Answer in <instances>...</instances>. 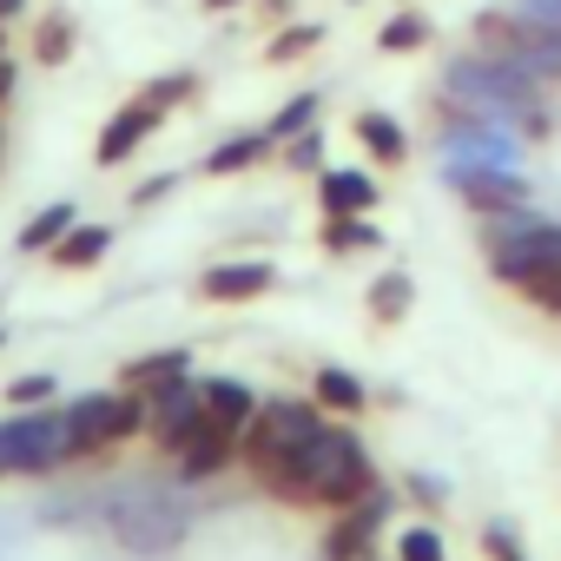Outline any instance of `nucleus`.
I'll use <instances>...</instances> for the list:
<instances>
[{"label": "nucleus", "mask_w": 561, "mask_h": 561, "mask_svg": "<svg viewBox=\"0 0 561 561\" xmlns=\"http://www.w3.org/2000/svg\"><path fill=\"white\" fill-rule=\"evenodd\" d=\"M73 225H80V205H67V198H60V205L34 211V218L21 225V251H54V244H60Z\"/></svg>", "instance_id": "nucleus-21"}, {"label": "nucleus", "mask_w": 561, "mask_h": 561, "mask_svg": "<svg viewBox=\"0 0 561 561\" xmlns=\"http://www.w3.org/2000/svg\"><path fill=\"white\" fill-rule=\"evenodd\" d=\"M271 489L285 495V502H318V508H351L377 489V469H370V449L344 430V423H324L318 436H305L285 469L271 476Z\"/></svg>", "instance_id": "nucleus-1"}, {"label": "nucleus", "mask_w": 561, "mask_h": 561, "mask_svg": "<svg viewBox=\"0 0 561 561\" xmlns=\"http://www.w3.org/2000/svg\"><path fill=\"white\" fill-rule=\"evenodd\" d=\"M179 185V172H159V179H146V185H133V205H159L165 192Z\"/></svg>", "instance_id": "nucleus-33"}, {"label": "nucleus", "mask_w": 561, "mask_h": 561, "mask_svg": "<svg viewBox=\"0 0 561 561\" xmlns=\"http://www.w3.org/2000/svg\"><path fill=\"white\" fill-rule=\"evenodd\" d=\"M318 238H324L331 257H351V251H377V244H383V231H377L370 218H324Z\"/></svg>", "instance_id": "nucleus-24"}, {"label": "nucleus", "mask_w": 561, "mask_h": 561, "mask_svg": "<svg viewBox=\"0 0 561 561\" xmlns=\"http://www.w3.org/2000/svg\"><path fill=\"white\" fill-rule=\"evenodd\" d=\"M351 133H357V146H364L377 165H403V159H410V139H403V126H397L390 113H357Z\"/></svg>", "instance_id": "nucleus-15"}, {"label": "nucleus", "mask_w": 561, "mask_h": 561, "mask_svg": "<svg viewBox=\"0 0 561 561\" xmlns=\"http://www.w3.org/2000/svg\"><path fill=\"white\" fill-rule=\"evenodd\" d=\"M449 185H456V192H462L482 218L528 205V185H522L515 172H502V165H456V172H449Z\"/></svg>", "instance_id": "nucleus-10"}, {"label": "nucleus", "mask_w": 561, "mask_h": 561, "mask_svg": "<svg viewBox=\"0 0 561 561\" xmlns=\"http://www.w3.org/2000/svg\"><path fill=\"white\" fill-rule=\"evenodd\" d=\"M515 291H522L528 305H541V311H554V318H561V264H548V271H535V277H528V285H515Z\"/></svg>", "instance_id": "nucleus-30"}, {"label": "nucleus", "mask_w": 561, "mask_h": 561, "mask_svg": "<svg viewBox=\"0 0 561 561\" xmlns=\"http://www.w3.org/2000/svg\"><path fill=\"white\" fill-rule=\"evenodd\" d=\"M27 14V0H0V27H8V21H21Z\"/></svg>", "instance_id": "nucleus-35"}, {"label": "nucleus", "mask_w": 561, "mask_h": 561, "mask_svg": "<svg viewBox=\"0 0 561 561\" xmlns=\"http://www.w3.org/2000/svg\"><path fill=\"white\" fill-rule=\"evenodd\" d=\"M476 47L489 60H508L535 80H554L561 73V27L535 21V14H482L476 21Z\"/></svg>", "instance_id": "nucleus-4"}, {"label": "nucleus", "mask_w": 561, "mask_h": 561, "mask_svg": "<svg viewBox=\"0 0 561 561\" xmlns=\"http://www.w3.org/2000/svg\"><path fill=\"white\" fill-rule=\"evenodd\" d=\"M271 152H277V139H271V133H231L225 146H211V152H205V172H211V179H231V172H251V165H257V159H271Z\"/></svg>", "instance_id": "nucleus-16"}, {"label": "nucleus", "mask_w": 561, "mask_h": 561, "mask_svg": "<svg viewBox=\"0 0 561 561\" xmlns=\"http://www.w3.org/2000/svg\"><path fill=\"white\" fill-rule=\"evenodd\" d=\"M8 403H14V410H41V403H54V377H41V370H34V377H14V383H8Z\"/></svg>", "instance_id": "nucleus-31"}, {"label": "nucleus", "mask_w": 561, "mask_h": 561, "mask_svg": "<svg viewBox=\"0 0 561 561\" xmlns=\"http://www.w3.org/2000/svg\"><path fill=\"white\" fill-rule=\"evenodd\" d=\"M377 198H383L377 179L357 172V165H324V172H318V205H324V218H370Z\"/></svg>", "instance_id": "nucleus-12"}, {"label": "nucleus", "mask_w": 561, "mask_h": 561, "mask_svg": "<svg viewBox=\"0 0 561 561\" xmlns=\"http://www.w3.org/2000/svg\"><path fill=\"white\" fill-rule=\"evenodd\" d=\"M285 165L291 172H324V126H305L285 139Z\"/></svg>", "instance_id": "nucleus-28"}, {"label": "nucleus", "mask_w": 561, "mask_h": 561, "mask_svg": "<svg viewBox=\"0 0 561 561\" xmlns=\"http://www.w3.org/2000/svg\"><path fill=\"white\" fill-rule=\"evenodd\" d=\"M231 449H238V436H231V430H218V423L205 416V423L185 436V449H179V469H185L192 482H198V476H218V469L231 462Z\"/></svg>", "instance_id": "nucleus-14"}, {"label": "nucleus", "mask_w": 561, "mask_h": 561, "mask_svg": "<svg viewBox=\"0 0 561 561\" xmlns=\"http://www.w3.org/2000/svg\"><path fill=\"white\" fill-rule=\"evenodd\" d=\"M205 14H231V8H251V0H198Z\"/></svg>", "instance_id": "nucleus-36"}, {"label": "nucleus", "mask_w": 561, "mask_h": 561, "mask_svg": "<svg viewBox=\"0 0 561 561\" xmlns=\"http://www.w3.org/2000/svg\"><path fill=\"white\" fill-rule=\"evenodd\" d=\"M14 87H21V67H14L8 54H0V106H8V100H14Z\"/></svg>", "instance_id": "nucleus-34"}, {"label": "nucleus", "mask_w": 561, "mask_h": 561, "mask_svg": "<svg viewBox=\"0 0 561 561\" xmlns=\"http://www.w3.org/2000/svg\"><path fill=\"white\" fill-rule=\"evenodd\" d=\"M192 93H198V73H165V80H146V87H139V100H146V106H159V113L185 106Z\"/></svg>", "instance_id": "nucleus-26"}, {"label": "nucleus", "mask_w": 561, "mask_h": 561, "mask_svg": "<svg viewBox=\"0 0 561 561\" xmlns=\"http://www.w3.org/2000/svg\"><path fill=\"white\" fill-rule=\"evenodd\" d=\"M73 41H80L73 14H47V21L34 27V60H41V67H67V60H73Z\"/></svg>", "instance_id": "nucleus-23"}, {"label": "nucleus", "mask_w": 561, "mask_h": 561, "mask_svg": "<svg viewBox=\"0 0 561 561\" xmlns=\"http://www.w3.org/2000/svg\"><path fill=\"white\" fill-rule=\"evenodd\" d=\"M482 251H489V271L502 277V285H528L535 271L561 264V225L515 205V211H495L482 225Z\"/></svg>", "instance_id": "nucleus-2"}, {"label": "nucleus", "mask_w": 561, "mask_h": 561, "mask_svg": "<svg viewBox=\"0 0 561 561\" xmlns=\"http://www.w3.org/2000/svg\"><path fill=\"white\" fill-rule=\"evenodd\" d=\"M324 47V21H291V27H277L271 41H264V60L271 67H291V60H305V54H318Z\"/></svg>", "instance_id": "nucleus-20"}, {"label": "nucleus", "mask_w": 561, "mask_h": 561, "mask_svg": "<svg viewBox=\"0 0 561 561\" xmlns=\"http://www.w3.org/2000/svg\"><path fill=\"white\" fill-rule=\"evenodd\" d=\"M106 251H113V225H73L47 257H54L60 271H87V264H100Z\"/></svg>", "instance_id": "nucleus-19"}, {"label": "nucleus", "mask_w": 561, "mask_h": 561, "mask_svg": "<svg viewBox=\"0 0 561 561\" xmlns=\"http://www.w3.org/2000/svg\"><path fill=\"white\" fill-rule=\"evenodd\" d=\"M291 14V0H264V21H285Z\"/></svg>", "instance_id": "nucleus-37"}, {"label": "nucleus", "mask_w": 561, "mask_h": 561, "mask_svg": "<svg viewBox=\"0 0 561 561\" xmlns=\"http://www.w3.org/2000/svg\"><path fill=\"white\" fill-rule=\"evenodd\" d=\"M159 126H165V113H159V106H146V100H126V106H119V113L100 126V146H93V159H100V165H126V159H133V152H139V146L159 133Z\"/></svg>", "instance_id": "nucleus-9"}, {"label": "nucleus", "mask_w": 561, "mask_h": 561, "mask_svg": "<svg viewBox=\"0 0 561 561\" xmlns=\"http://www.w3.org/2000/svg\"><path fill=\"white\" fill-rule=\"evenodd\" d=\"M324 430V410L318 403H298V397H271V403H257V416H251V430L238 436L244 443V462H251V476H277L285 469V456L305 443V436H318Z\"/></svg>", "instance_id": "nucleus-3"}, {"label": "nucleus", "mask_w": 561, "mask_h": 561, "mask_svg": "<svg viewBox=\"0 0 561 561\" xmlns=\"http://www.w3.org/2000/svg\"><path fill=\"white\" fill-rule=\"evenodd\" d=\"M410 298H416L410 271H383L377 285H370V318H377V324H403V318H410Z\"/></svg>", "instance_id": "nucleus-22"}, {"label": "nucleus", "mask_w": 561, "mask_h": 561, "mask_svg": "<svg viewBox=\"0 0 561 561\" xmlns=\"http://www.w3.org/2000/svg\"><path fill=\"white\" fill-rule=\"evenodd\" d=\"M305 126H318V93H291V100H285V113H277L264 133L285 146V139H291V133H305Z\"/></svg>", "instance_id": "nucleus-27"}, {"label": "nucleus", "mask_w": 561, "mask_h": 561, "mask_svg": "<svg viewBox=\"0 0 561 561\" xmlns=\"http://www.w3.org/2000/svg\"><path fill=\"white\" fill-rule=\"evenodd\" d=\"M179 377H192V351H152V357H133L126 364V390L133 397H152V390H165Z\"/></svg>", "instance_id": "nucleus-17"}, {"label": "nucleus", "mask_w": 561, "mask_h": 561, "mask_svg": "<svg viewBox=\"0 0 561 561\" xmlns=\"http://www.w3.org/2000/svg\"><path fill=\"white\" fill-rule=\"evenodd\" d=\"M0 146H8V133H0Z\"/></svg>", "instance_id": "nucleus-38"}, {"label": "nucleus", "mask_w": 561, "mask_h": 561, "mask_svg": "<svg viewBox=\"0 0 561 561\" xmlns=\"http://www.w3.org/2000/svg\"><path fill=\"white\" fill-rule=\"evenodd\" d=\"M198 390H205V416H211L218 430H231V436H244V430H251V416H257V397H251L238 377H205Z\"/></svg>", "instance_id": "nucleus-13"}, {"label": "nucleus", "mask_w": 561, "mask_h": 561, "mask_svg": "<svg viewBox=\"0 0 561 561\" xmlns=\"http://www.w3.org/2000/svg\"><path fill=\"white\" fill-rule=\"evenodd\" d=\"M67 423H73L80 456H93V449H113V443H126V436L146 430V397H133V390H93V397H80L67 410Z\"/></svg>", "instance_id": "nucleus-6"}, {"label": "nucleus", "mask_w": 561, "mask_h": 561, "mask_svg": "<svg viewBox=\"0 0 561 561\" xmlns=\"http://www.w3.org/2000/svg\"><path fill=\"white\" fill-rule=\"evenodd\" d=\"M311 403L318 410H331V416H364V383L351 377V370H337V364H324L318 377H311Z\"/></svg>", "instance_id": "nucleus-18"}, {"label": "nucleus", "mask_w": 561, "mask_h": 561, "mask_svg": "<svg viewBox=\"0 0 561 561\" xmlns=\"http://www.w3.org/2000/svg\"><path fill=\"white\" fill-rule=\"evenodd\" d=\"M277 285V271L264 257H238V264H211L198 277V298L205 305H244V298H264Z\"/></svg>", "instance_id": "nucleus-11"}, {"label": "nucleus", "mask_w": 561, "mask_h": 561, "mask_svg": "<svg viewBox=\"0 0 561 561\" xmlns=\"http://www.w3.org/2000/svg\"><path fill=\"white\" fill-rule=\"evenodd\" d=\"M482 548H489V561H528L522 548H515V535L495 522V528H482Z\"/></svg>", "instance_id": "nucleus-32"}, {"label": "nucleus", "mask_w": 561, "mask_h": 561, "mask_svg": "<svg viewBox=\"0 0 561 561\" xmlns=\"http://www.w3.org/2000/svg\"><path fill=\"white\" fill-rule=\"evenodd\" d=\"M0 344H8V331H0Z\"/></svg>", "instance_id": "nucleus-39"}, {"label": "nucleus", "mask_w": 561, "mask_h": 561, "mask_svg": "<svg viewBox=\"0 0 561 561\" xmlns=\"http://www.w3.org/2000/svg\"><path fill=\"white\" fill-rule=\"evenodd\" d=\"M0 443H8V456H14V476H47V469H60V462L80 456L67 410H47V403L21 410L14 423H0Z\"/></svg>", "instance_id": "nucleus-5"}, {"label": "nucleus", "mask_w": 561, "mask_h": 561, "mask_svg": "<svg viewBox=\"0 0 561 561\" xmlns=\"http://www.w3.org/2000/svg\"><path fill=\"white\" fill-rule=\"evenodd\" d=\"M198 423H205V390H198V377H179V383H165V390L146 397V436H152L159 449L179 456Z\"/></svg>", "instance_id": "nucleus-7"}, {"label": "nucleus", "mask_w": 561, "mask_h": 561, "mask_svg": "<svg viewBox=\"0 0 561 561\" xmlns=\"http://www.w3.org/2000/svg\"><path fill=\"white\" fill-rule=\"evenodd\" d=\"M377 47H383V54H416V47H430V21H423V14H390V21L377 27Z\"/></svg>", "instance_id": "nucleus-25"}, {"label": "nucleus", "mask_w": 561, "mask_h": 561, "mask_svg": "<svg viewBox=\"0 0 561 561\" xmlns=\"http://www.w3.org/2000/svg\"><path fill=\"white\" fill-rule=\"evenodd\" d=\"M383 515H390V495H383V489H370L364 502H351V508L337 515V528L324 535V561H370Z\"/></svg>", "instance_id": "nucleus-8"}, {"label": "nucleus", "mask_w": 561, "mask_h": 561, "mask_svg": "<svg viewBox=\"0 0 561 561\" xmlns=\"http://www.w3.org/2000/svg\"><path fill=\"white\" fill-rule=\"evenodd\" d=\"M397 561H443V535H436L430 522L403 528V535H397Z\"/></svg>", "instance_id": "nucleus-29"}]
</instances>
